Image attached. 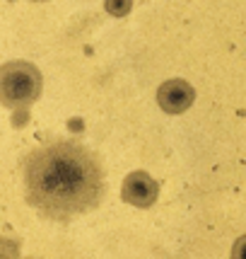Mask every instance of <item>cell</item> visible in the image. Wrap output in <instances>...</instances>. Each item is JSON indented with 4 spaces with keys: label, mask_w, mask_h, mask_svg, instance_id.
Segmentation results:
<instances>
[{
    "label": "cell",
    "mask_w": 246,
    "mask_h": 259,
    "mask_svg": "<svg viewBox=\"0 0 246 259\" xmlns=\"http://www.w3.org/2000/svg\"><path fill=\"white\" fill-rule=\"evenodd\" d=\"M157 196H159V182L145 172V169H135L131 175H126L121 187V199L131 206H138V208H150L157 203Z\"/></svg>",
    "instance_id": "3957f363"
},
{
    "label": "cell",
    "mask_w": 246,
    "mask_h": 259,
    "mask_svg": "<svg viewBox=\"0 0 246 259\" xmlns=\"http://www.w3.org/2000/svg\"><path fill=\"white\" fill-rule=\"evenodd\" d=\"M104 8L113 17H126L133 8V0H104Z\"/></svg>",
    "instance_id": "8992f818"
},
{
    "label": "cell",
    "mask_w": 246,
    "mask_h": 259,
    "mask_svg": "<svg viewBox=\"0 0 246 259\" xmlns=\"http://www.w3.org/2000/svg\"><path fill=\"white\" fill-rule=\"evenodd\" d=\"M32 3H46V0H32Z\"/></svg>",
    "instance_id": "52a82bcc"
},
{
    "label": "cell",
    "mask_w": 246,
    "mask_h": 259,
    "mask_svg": "<svg viewBox=\"0 0 246 259\" xmlns=\"http://www.w3.org/2000/svg\"><path fill=\"white\" fill-rule=\"evenodd\" d=\"M22 240L20 237H0V259H34V257H22Z\"/></svg>",
    "instance_id": "5b68a950"
},
{
    "label": "cell",
    "mask_w": 246,
    "mask_h": 259,
    "mask_svg": "<svg viewBox=\"0 0 246 259\" xmlns=\"http://www.w3.org/2000/svg\"><path fill=\"white\" fill-rule=\"evenodd\" d=\"M22 175L27 203L53 223H70L99 208L106 194L99 155L73 138L34 148L24 158Z\"/></svg>",
    "instance_id": "6da1fadb"
},
{
    "label": "cell",
    "mask_w": 246,
    "mask_h": 259,
    "mask_svg": "<svg viewBox=\"0 0 246 259\" xmlns=\"http://www.w3.org/2000/svg\"><path fill=\"white\" fill-rule=\"evenodd\" d=\"M44 75L29 61H8L0 66V102L12 112V124L24 126L29 107L41 97Z\"/></svg>",
    "instance_id": "7a4b0ae2"
},
{
    "label": "cell",
    "mask_w": 246,
    "mask_h": 259,
    "mask_svg": "<svg viewBox=\"0 0 246 259\" xmlns=\"http://www.w3.org/2000/svg\"><path fill=\"white\" fill-rule=\"evenodd\" d=\"M157 102L162 107V112L167 114H183L186 109L193 107L196 102V90L189 80L183 78H171L159 85L157 90Z\"/></svg>",
    "instance_id": "277c9868"
}]
</instances>
